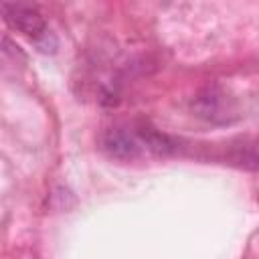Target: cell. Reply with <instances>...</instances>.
<instances>
[{
	"instance_id": "1",
	"label": "cell",
	"mask_w": 259,
	"mask_h": 259,
	"mask_svg": "<svg viewBox=\"0 0 259 259\" xmlns=\"http://www.w3.org/2000/svg\"><path fill=\"white\" fill-rule=\"evenodd\" d=\"M0 10H2V18L6 20V24L12 30L32 38L34 42L49 32L45 16L34 6H28V4H0Z\"/></svg>"
},
{
	"instance_id": "2",
	"label": "cell",
	"mask_w": 259,
	"mask_h": 259,
	"mask_svg": "<svg viewBox=\"0 0 259 259\" xmlns=\"http://www.w3.org/2000/svg\"><path fill=\"white\" fill-rule=\"evenodd\" d=\"M103 148L111 158L117 160H134L142 154V142L136 130L127 127H111L103 136Z\"/></svg>"
},
{
	"instance_id": "3",
	"label": "cell",
	"mask_w": 259,
	"mask_h": 259,
	"mask_svg": "<svg viewBox=\"0 0 259 259\" xmlns=\"http://www.w3.org/2000/svg\"><path fill=\"white\" fill-rule=\"evenodd\" d=\"M192 109L196 111V115L210 119V121H225V119H229V115L225 111H231L227 97L214 87H208L202 93H198L196 99L192 101Z\"/></svg>"
}]
</instances>
